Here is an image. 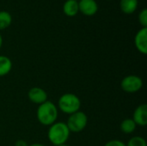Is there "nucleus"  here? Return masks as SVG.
<instances>
[{
	"instance_id": "obj_14",
	"label": "nucleus",
	"mask_w": 147,
	"mask_h": 146,
	"mask_svg": "<svg viewBox=\"0 0 147 146\" xmlns=\"http://www.w3.org/2000/svg\"><path fill=\"white\" fill-rule=\"evenodd\" d=\"M12 22L11 15L6 10H0V30L5 29Z\"/></svg>"
},
{
	"instance_id": "obj_9",
	"label": "nucleus",
	"mask_w": 147,
	"mask_h": 146,
	"mask_svg": "<svg viewBox=\"0 0 147 146\" xmlns=\"http://www.w3.org/2000/svg\"><path fill=\"white\" fill-rule=\"evenodd\" d=\"M133 120L136 126H146L147 125V105L141 104L136 108L133 114Z\"/></svg>"
},
{
	"instance_id": "obj_10",
	"label": "nucleus",
	"mask_w": 147,
	"mask_h": 146,
	"mask_svg": "<svg viewBox=\"0 0 147 146\" xmlns=\"http://www.w3.org/2000/svg\"><path fill=\"white\" fill-rule=\"evenodd\" d=\"M63 12L67 16H75L78 12V1L66 0L63 4Z\"/></svg>"
},
{
	"instance_id": "obj_17",
	"label": "nucleus",
	"mask_w": 147,
	"mask_h": 146,
	"mask_svg": "<svg viewBox=\"0 0 147 146\" xmlns=\"http://www.w3.org/2000/svg\"><path fill=\"white\" fill-rule=\"evenodd\" d=\"M104 146H127L126 144L121 140H118V139H113V140H110L109 142H107Z\"/></svg>"
},
{
	"instance_id": "obj_3",
	"label": "nucleus",
	"mask_w": 147,
	"mask_h": 146,
	"mask_svg": "<svg viewBox=\"0 0 147 146\" xmlns=\"http://www.w3.org/2000/svg\"><path fill=\"white\" fill-rule=\"evenodd\" d=\"M57 108H59L62 113L70 115L80 110L81 101L75 94L65 93L59 97Z\"/></svg>"
},
{
	"instance_id": "obj_1",
	"label": "nucleus",
	"mask_w": 147,
	"mask_h": 146,
	"mask_svg": "<svg viewBox=\"0 0 147 146\" xmlns=\"http://www.w3.org/2000/svg\"><path fill=\"white\" fill-rule=\"evenodd\" d=\"M59 115L57 106L50 102L47 101L44 103L39 105L36 111V117L38 121L46 126H50L56 122Z\"/></svg>"
},
{
	"instance_id": "obj_8",
	"label": "nucleus",
	"mask_w": 147,
	"mask_h": 146,
	"mask_svg": "<svg viewBox=\"0 0 147 146\" xmlns=\"http://www.w3.org/2000/svg\"><path fill=\"white\" fill-rule=\"evenodd\" d=\"M78 9L82 14L91 16L98 11V4L96 0H79Z\"/></svg>"
},
{
	"instance_id": "obj_15",
	"label": "nucleus",
	"mask_w": 147,
	"mask_h": 146,
	"mask_svg": "<svg viewBox=\"0 0 147 146\" xmlns=\"http://www.w3.org/2000/svg\"><path fill=\"white\" fill-rule=\"evenodd\" d=\"M127 146H147L146 141L143 137L140 136H134L129 139Z\"/></svg>"
},
{
	"instance_id": "obj_20",
	"label": "nucleus",
	"mask_w": 147,
	"mask_h": 146,
	"mask_svg": "<svg viewBox=\"0 0 147 146\" xmlns=\"http://www.w3.org/2000/svg\"><path fill=\"white\" fill-rule=\"evenodd\" d=\"M2 46H3V37L0 34V48L2 47Z\"/></svg>"
},
{
	"instance_id": "obj_12",
	"label": "nucleus",
	"mask_w": 147,
	"mask_h": 146,
	"mask_svg": "<svg viewBox=\"0 0 147 146\" xmlns=\"http://www.w3.org/2000/svg\"><path fill=\"white\" fill-rule=\"evenodd\" d=\"M12 69L11 59L4 55H0V77H4L10 72Z\"/></svg>"
},
{
	"instance_id": "obj_22",
	"label": "nucleus",
	"mask_w": 147,
	"mask_h": 146,
	"mask_svg": "<svg viewBox=\"0 0 147 146\" xmlns=\"http://www.w3.org/2000/svg\"><path fill=\"white\" fill-rule=\"evenodd\" d=\"M77 1H79V0H77Z\"/></svg>"
},
{
	"instance_id": "obj_7",
	"label": "nucleus",
	"mask_w": 147,
	"mask_h": 146,
	"mask_svg": "<svg viewBox=\"0 0 147 146\" xmlns=\"http://www.w3.org/2000/svg\"><path fill=\"white\" fill-rule=\"evenodd\" d=\"M134 44L137 50L142 53H147V28H141L135 34Z\"/></svg>"
},
{
	"instance_id": "obj_21",
	"label": "nucleus",
	"mask_w": 147,
	"mask_h": 146,
	"mask_svg": "<svg viewBox=\"0 0 147 146\" xmlns=\"http://www.w3.org/2000/svg\"><path fill=\"white\" fill-rule=\"evenodd\" d=\"M58 146H69L68 145H66V144H64V145H58Z\"/></svg>"
},
{
	"instance_id": "obj_4",
	"label": "nucleus",
	"mask_w": 147,
	"mask_h": 146,
	"mask_svg": "<svg viewBox=\"0 0 147 146\" xmlns=\"http://www.w3.org/2000/svg\"><path fill=\"white\" fill-rule=\"evenodd\" d=\"M88 124V117L85 113L78 111L72 114H70L66 125L71 133H78L82 132Z\"/></svg>"
},
{
	"instance_id": "obj_2",
	"label": "nucleus",
	"mask_w": 147,
	"mask_h": 146,
	"mask_svg": "<svg viewBox=\"0 0 147 146\" xmlns=\"http://www.w3.org/2000/svg\"><path fill=\"white\" fill-rule=\"evenodd\" d=\"M70 130L67 127L66 123L59 121L55 122L49 126L47 138L51 144L58 146L64 145L67 142L70 137Z\"/></svg>"
},
{
	"instance_id": "obj_6",
	"label": "nucleus",
	"mask_w": 147,
	"mask_h": 146,
	"mask_svg": "<svg viewBox=\"0 0 147 146\" xmlns=\"http://www.w3.org/2000/svg\"><path fill=\"white\" fill-rule=\"evenodd\" d=\"M47 97L48 96L46 90L40 87H33L28 92V100L34 104L40 105L44 103L47 101Z\"/></svg>"
},
{
	"instance_id": "obj_18",
	"label": "nucleus",
	"mask_w": 147,
	"mask_h": 146,
	"mask_svg": "<svg viewBox=\"0 0 147 146\" xmlns=\"http://www.w3.org/2000/svg\"><path fill=\"white\" fill-rule=\"evenodd\" d=\"M15 146H28L26 141L22 140V139H19L15 143Z\"/></svg>"
},
{
	"instance_id": "obj_19",
	"label": "nucleus",
	"mask_w": 147,
	"mask_h": 146,
	"mask_svg": "<svg viewBox=\"0 0 147 146\" xmlns=\"http://www.w3.org/2000/svg\"><path fill=\"white\" fill-rule=\"evenodd\" d=\"M28 146H46L44 145H42V144H40V143H35V144H32V145H30Z\"/></svg>"
},
{
	"instance_id": "obj_13",
	"label": "nucleus",
	"mask_w": 147,
	"mask_h": 146,
	"mask_svg": "<svg viewBox=\"0 0 147 146\" xmlns=\"http://www.w3.org/2000/svg\"><path fill=\"white\" fill-rule=\"evenodd\" d=\"M136 124L135 122L133 120V119H125L124 120L121 121V125H120V127H121V130L123 133L125 134H131L133 133L135 129H136Z\"/></svg>"
},
{
	"instance_id": "obj_11",
	"label": "nucleus",
	"mask_w": 147,
	"mask_h": 146,
	"mask_svg": "<svg viewBox=\"0 0 147 146\" xmlns=\"http://www.w3.org/2000/svg\"><path fill=\"white\" fill-rule=\"evenodd\" d=\"M139 1L138 0H121L120 1V9L121 10L127 15L133 14L136 11L138 8Z\"/></svg>"
},
{
	"instance_id": "obj_5",
	"label": "nucleus",
	"mask_w": 147,
	"mask_h": 146,
	"mask_svg": "<svg viewBox=\"0 0 147 146\" xmlns=\"http://www.w3.org/2000/svg\"><path fill=\"white\" fill-rule=\"evenodd\" d=\"M121 87L124 92L134 94L139 92L142 89L143 80L137 75H128L122 79Z\"/></svg>"
},
{
	"instance_id": "obj_16",
	"label": "nucleus",
	"mask_w": 147,
	"mask_h": 146,
	"mask_svg": "<svg viewBox=\"0 0 147 146\" xmlns=\"http://www.w3.org/2000/svg\"><path fill=\"white\" fill-rule=\"evenodd\" d=\"M139 22L142 28H147V9L144 8L139 14Z\"/></svg>"
}]
</instances>
